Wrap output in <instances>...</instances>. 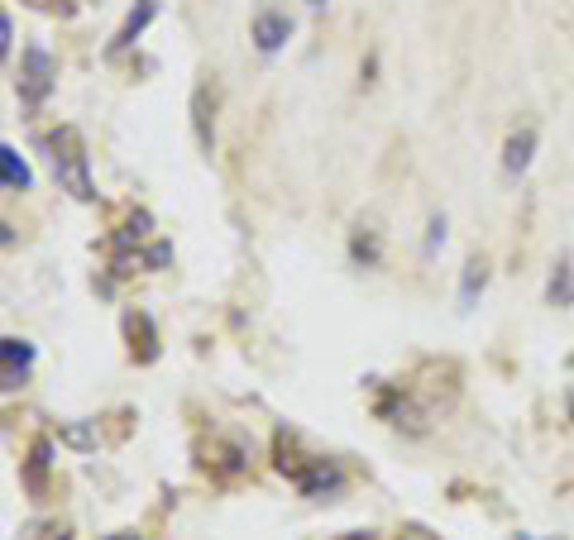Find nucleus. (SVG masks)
Returning <instances> with one entry per match:
<instances>
[{
  "label": "nucleus",
  "mask_w": 574,
  "mask_h": 540,
  "mask_svg": "<svg viewBox=\"0 0 574 540\" xmlns=\"http://www.w3.org/2000/svg\"><path fill=\"white\" fill-rule=\"evenodd\" d=\"M273 454H278V474L292 478V488L302 497H335L345 488V469L326 459V454H302L297 450V435L292 431H278L273 435Z\"/></svg>",
  "instance_id": "f257e3e1"
},
{
  "label": "nucleus",
  "mask_w": 574,
  "mask_h": 540,
  "mask_svg": "<svg viewBox=\"0 0 574 540\" xmlns=\"http://www.w3.org/2000/svg\"><path fill=\"white\" fill-rule=\"evenodd\" d=\"M48 158H53V177H58V187L67 196H77V201H91L96 196V182H91V163H87V144H82V134L72 130V125H58V130L48 134Z\"/></svg>",
  "instance_id": "f03ea898"
},
{
  "label": "nucleus",
  "mask_w": 574,
  "mask_h": 540,
  "mask_svg": "<svg viewBox=\"0 0 574 540\" xmlns=\"http://www.w3.org/2000/svg\"><path fill=\"white\" fill-rule=\"evenodd\" d=\"M53 82H58V63L48 58V48H24V58H20V77H15V91H20V101L29 110L34 106H44L48 101V91H53Z\"/></svg>",
  "instance_id": "7ed1b4c3"
},
{
  "label": "nucleus",
  "mask_w": 574,
  "mask_h": 540,
  "mask_svg": "<svg viewBox=\"0 0 574 540\" xmlns=\"http://www.w3.org/2000/svg\"><path fill=\"white\" fill-rule=\"evenodd\" d=\"M48 469H53V440L39 435V440L29 445V459H24V469H20L24 493L34 497V502H44L48 497Z\"/></svg>",
  "instance_id": "20e7f679"
},
{
  "label": "nucleus",
  "mask_w": 574,
  "mask_h": 540,
  "mask_svg": "<svg viewBox=\"0 0 574 540\" xmlns=\"http://www.w3.org/2000/svg\"><path fill=\"white\" fill-rule=\"evenodd\" d=\"M249 39H254L259 53H278V48L292 39V20H287L283 10H259L254 24H249Z\"/></svg>",
  "instance_id": "39448f33"
},
{
  "label": "nucleus",
  "mask_w": 574,
  "mask_h": 540,
  "mask_svg": "<svg viewBox=\"0 0 574 540\" xmlns=\"http://www.w3.org/2000/svg\"><path fill=\"white\" fill-rule=\"evenodd\" d=\"M201 464H206V474L216 478H240L249 469V450L240 440H211V459H201Z\"/></svg>",
  "instance_id": "423d86ee"
},
{
  "label": "nucleus",
  "mask_w": 574,
  "mask_h": 540,
  "mask_svg": "<svg viewBox=\"0 0 574 540\" xmlns=\"http://www.w3.org/2000/svg\"><path fill=\"white\" fill-rule=\"evenodd\" d=\"M192 130H197L201 153H211V144H216V91L206 82L192 91Z\"/></svg>",
  "instance_id": "0eeeda50"
},
{
  "label": "nucleus",
  "mask_w": 574,
  "mask_h": 540,
  "mask_svg": "<svg viewBox=\"0 0 574 540\" xmlns=\"http://www.w3.org/2000/svg\"><path fill=\"white\" fill-rule=\"evenodd\" d=\"M125 340H130V354L139 364H154L158 359V330L144 311H130V316H125Z\"/></svg>",
  "instance_id": "6e6552de"
},
{
  "label": "nucleus",
  "mask_w": 574,
  "mask_h": 540,
  "mask_svg": "<svg viewBox=\"0 0 574 540\" xmlns=\"http://www.w3.org/2000/svg\"><path fill=\"white\" fill-rule=\"evenodd\" d=\"M154 15H158V0H134V10L125 15V24H120V34L111 39V48H106V53H111V58H120V53H125V48H130L134 39L144 34V29H149V20H154Z\"/></svg>",
  "instance_id": "1a4fd4ad"
},
{
  "label": "nucleus",
  "mask_w": 574,
  "mask_h": 540,
  "mask_svg": "<svg viewBox=\"0 0 574 540\" xmlns=\"http://www.w3.org/2000/svg\"><path fill=\"white\" fill-rule=\"evenodd\" d=\"M29 364H34V345L29 340H5V392H15L24 383V373H29Z\"/></svg>",
  "instance_id": "9d476101"
},
{
  "label": "nucleus",
  "mask_w": 574,
  "mask_h": 540,
  "mask_svg": "<svg viewBox=\"0 0 574 540\" xmlns=\"http://www.w3.org/2000/svg\"><path fill=\"white\" fill-rule=\"evenodd\" d=\"M546 302L551 306H574V263L560 259L551 268V282H546Z\"/></svg>",
  "instance_id": "9b49d317"
},
{
  "label": "nucleus",
  "mask_w": 574,
  "mask_h": 540,
  "mask_svg": "<svg viewBox=\"0 0 574 540\" xmlns=\"http://www.w3.org/2000/svg\"><path fill=\"white\" fill-rule=\"evenodd\" d=\"M531 149H536V130H517L508 144H503V168H508V173H527Z\"/></svg>",
  "instance_id": "f8f14e48"
},
{
  "label": "nucleus",
  "mask_w": 574,
  "mask_h": 540,
  "mask_svg": "<svg viewBox=\"0 0 574 540\" xmlns=\"http://www.w3.org/2000/svg\"><path fill=\"white\" fill-rule=\"evenodd\" d=\"M0 168H5V187H10V192H29L34 173H29V163L20 158L15 144H5V149H0Z\"/></svg>",
  "instance_id": "ddd939ff"
},
{
  "label": "nucleus",
  "mask_w": 574,
  "mask_h": 540,
  "mask_svg": "<svg viewBox=\"0 0 574 540\" xmlns=\"http://www.w3.org/2000/svg\"><path fill=\"white\" fill-rule=\"evenodd\" d=\"M484 282H488V259H479V254H474V259L464 263V278H460V302H464V306H474V297L484 292Z\"/></svg>",
  "instance_id": "4468645a"
},
{
  "label": "nucleus",
  "mask_w": 574,
  "mask_h": 540,
  "mask_svg": "<svg viewBox=\"0 0 574 540\" xmlns=\"http://www.w3.org/2000/svg\"><path fill=\"white\" fill-rule=\"evenodd\" d=\"M350 259H354V263H364V268H374V263H378V235H374V230H364V225L354 230V239H350Z\"/></svg>",
  "instance_id": "2eb2a0df"
},
{
  "label": "nucleus",
  "mask_w": 574,
  "mask_h": 540,
  "mask_svg": "<svg viewBox=\"0 0 574 540\" xmlns=\"http://www.w3.org/2000/svg\"><path fill=\"white\" fill-rule=\"evenodd\" d=\"M24 540H72V536L58 521H34V526H24Z\"/></svg>",
  "instance_id": "dca6fc26"
},
{
  "label": "nucleus",
  "mask_w": 574,
  "mask_h": 540,
  "mask_svg": "<svg viewBox=\"0 0 574 540\" xmlns=\"http://www.w3.org/2000/svg\"><path fill=\"white\" fill-rule=\"evenodd\" d=\"M445 244V216H431V225H426V254H436Z\"/></svg>",
  "instance_id": "f3484780"
},
{
  "label": "nucleus",
  "mask_w": 574,
  "mask_h": 540,
  "mask_svg": "<svg viewBox=\"0 0 574 540\" xmlns=\"http://www.w3.org/2000/svg\"><path fill=\"white\" fill-rule=\"evenodd\" d=\"M63 440H67V445H77V450H91V445H96V435H91L87 426H67Z\"/></svg>",
  "instance_id": "a211bd4d"
},
{
  "label": "nucleus",
  "mask_w": 574,
  "mask_h": 540,
  "mask_svg": "<svg viewBox=\"0 0 574 540\" xmlns=\"http://www.w3.org/2000/svg\"><path fill=\"white\" fill-rule=\"evenodd\" d=\"M144 263H149V268H163V263H173V244H154V249L144 254Z\"/></svg>",
  "instance_id": "6ab92c4d"
},
{
  "label": "nucleus",
  "mask_w": 574,
  "mask_h": 540,
  "mask_svg": "<svg viewBox=\"0 0 574 540\" xmlns=\"http://www.w3.org/2000/svg\"><path fill=\"white\" fill-rule=\"evenodd\" d=\"M10 39H15V24L5 15V20H0V48H5V53H10Z\"/></svg>",
  "instance_id": "aec40b11"
},
{
  "label": "nucleus",
  "mask_w": 574,
  "mask_h": 540,
  "mask_svg": "<svg viewBox=\"0 0 574 540\" xmlns=\"http://www.w3.org/2000/svg\"><path fill=\"white\" fill-rule=\"evenodd\" d=\"M335 540H374V531H345V536H335Z\"/></svg>",
  "instance_id": "412c9836"
},
{
  "label": "nucleus",
  "mask_w": 574,
  "mask_h": 540,
  "mask_svg": "<svg viewBox=\"0 0 574 540\" xmlns=\"http://www.w3.org/2000/svg\"><path fill=\"white\" fill-rule=\"evenodd\" d=\"M402 540H431L426 531H402Z\"/></svg>",
  "instance_id": "4be33fe9"
},
{
  "label": "nucleus",
  "mask_w": 574,
  "mask_h": 540,
  "mask_svg": "<svg viewBox=\"0 0 574 540\" xmlns=\"http://www.w3.org/2000/svg\"><path fill=\"white\" fill-rule=\"evenodd\" d=\"M111 540H139V536H134V531H120V536H111Z\"/></svg>",
  "instance_id": "5701e85b"
},
{
  "label": "nucleus",
  "mask_w": 574,
  "mask_h": 540,
  "mask_svg": "<svg viewBox=\"0 0 574 540\" xmlns=\"http://www.w3.org/2000/svg\"><path fill=\"white\" fill-rule=\"evenodd\" d=\"M307 5H311V10H321V5H326V0H307Z\"/></svg>",
  "instance_id": "b1692460"
},
{
  "label": "nucleus",
  "mask_w": 574,
  "mask_h": 540,
  "mask_svg": "<svg viewBox=\"0 0 574 540\" xmlns=\"http://www.w3.org/2000/svg\"><path fill=\"white\" fill-rule=\"evenodd\" d=\"M29 5H48V0H29Z\"/></svg>",
  "instance_id": "393cba45"
},
{
  "label": "nucleus",
  "mask_w": 574,
  "mask_h": 540,
  "mask_svg": "<svg viewBox=\"0 0 574 540\" xmlns=\"http://www.w3.org/2000/svg\"><path fill=\"white\" fill-rule=\"evenodd\" d=\"M570 368H574V354H570Z\"/></svg>",
  "instance_id": "a878e982"
}]
</instances>
